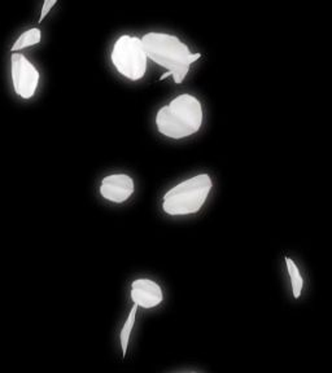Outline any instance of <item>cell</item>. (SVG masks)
<instances>
[{
    "label": "cell",
    "mask_w": 332,
    "mask_h": 373,
    "mask_svg": "<svg viewBox=\"0 0 332 373\" xmlns=\"http://www.w3.org/2000/svg\"><path fill=\"white\" fill-rule=\"evenodd\" d=\"M183 373H197V372H183Z\"/></svg>",
    "instance_id": "obj_12"
},
{
    "label": "cell",
    "mask_w": 332,
    "mask_h": 373,
    "mask_svg": "<svg viewBox=\"0 0 332 373\" xmlns=\"http://www.w3.org/2000/svg\"><path fill=\"white\" fill-rule=\"evenodd\" d=\"M131 301L142 309H155L164 301V292L159 283L147 277L136 279L131 283Z\"/></svg>",
    "instance_id": "obj_7"
},
{
    "label": "cell",
    "mask_w": 332,
    "mask_h": 373,
    "mask_svg": "<svg viewBox=\"0 0 332 373\" xmlns=\"http://www.w3.org/2000/svg\"><path fill=\"white\" fill-rule=\"evenodd\" d=\"M285 266H287L288 276L291 280V288H292L294 297L297 300V298H300L303 289H304V277L301 275V271H300L298 266L296 265L294 259L285 257Z\"/></svg>",
    "instance_id": "obj_9"
},
{
    "label": "cell",
    "mask_w": 332,
    "mask_h": 373,
    "mask_svg": "<svg viewBox=\"0 0 332 373\" xmlns=\"http://www.w3.org/2000/svg\"><path fill=\"white\" fill-rule=\"evenodd\" d=\"M111 60L116 70L129 81H140L147 73V53L138 36H120L112 49Z\"/></svg>",
    "instance_id": "obj_4"
},
{
    "label": "cell",
    "mask_w": 332,
    "mask_h": 373,
    "mask_svg": "<svg viewBox=\"0 0 332 373\" xmlns=\"http://www.w3.org/2000/svg\"><path fill=\"white\" fill-rule=\"evenodd\" d=\"M155 122L159 133L169 139L190 138L200 131L204 122L201 101L191 94H181L159 109Z\"/></svg>",
    "instance_id": "obj_2"
},
{
    "label": "cell",
    "mask_w": 332,
    "mask_h": 373,
    "mask_svg": "<svg viewBox=\"0 0 332 373\" xmlns=\"http://www.w3.org/2000/svg\"><path fill=\"white\" fill-rule=\"evenodd\" d=\"M136 313H138V306L134 305L131 307V310H130V313H129L127 319L125 320L123 329H121V333H120V342H121L123 357L126 355L127 349H129V342H130V337H131V332H133L134 325H136Z\"/></svg>",
    "instance_id": "obj_10"
},
{
    "label": "cell",
    "mask_w": 332,
    "mask_h": 373,
    "mask_svg": "<svg viewBox=\"0 0 332 373\" xmlns=\"http://www.w3.org/2000/svg\"><path fill=\"white\" fill-rule=\"evenodd\" d=\"M212 188L213 181L209 174H197L165 193L162 210L173 217L196 214L208 201Z\"/></svg>",
    "instance_id": "obj_3"
},
{
    "label": "cell",
    "mask_w": 332,
    "mask_h": 373,
    "mask_svg": "<svg viewBox=\"0 0 332 373\" xmlns=\"http://www.w3.org/2000/svg\"><path fill=\"white\" fill-rule=\"evenodd\" d=\"M56 4H58V1H56V0H46V1L43 3L42 12H40V16H39V23H40V24H42V23H43V20L47 17V14L51 12L52 7H55Z\"/></svg>",
    "instance_id": "obj_11"
},
{
    "label": "cell",
    "mask_w": 332,
    "mask_h": 373,
    "mask_svg": "<svg viewBox=\"0 0 332 373\" xmlns=\"http://www.w3.org/2000/svg\"><path fill=\"white\" fill-rule=\"evenodd\" d=\"M40 40H42V31L38 27H31V29L24 31L21 36L14 40L11 51H12V53H14V52H18L21 49L37 46L40 43Z\"/></svg>",
    "instance_id": "obj_8"
},
{
    "label": "cell",
    "mask_w": 332,
    "mask_h": 373,
    "mask_svg": "<svg viewBox=\"0 0 332 373\" xmlns=\"http://www.w3.org/2000/svg\"><path fill=\"white\" fill-rule=\"evenodd\" d=\"M136 192V181L127 174H112L105 177L100 184V194L103 198L114 203H126Z\"/></svg>",
    "instance_id": "obj_6"
},
{
    "label": "cell",
    "mask_w": 332,
    "mask_h": 373,
    "mask_svg": "<svg viewBox=\"0 0 332 373\" xmlns=\"http://www.w3.org/2000/svg\"><path fill=\"white\" fill-rule=\"evenodd\" d=\"M140 39L148 59L168 70L161 77V81L172 75L177 85L182 83L191 65L201 57L200 53H192L185 42L173 34L151 31Z\"/></svg>",
    "instance_id": "obj_1"
},
{
    "label": "cell",
    "mask_w": 332,
    "mask_h": 373,
    "mask_svg": "<svg viewBox=\"0 0 332 373\" xmlns=\"http://www.w3.org/2000/svg\"><path fill=\"white\" fill-rule=\"evenodd\" d=\"M11 78L14 94L24 100H29L37 92L40 74L37 66L23 53L11 55Z\"/></svg>",
    "instance_id": "obj_5"
}]
</instances>
